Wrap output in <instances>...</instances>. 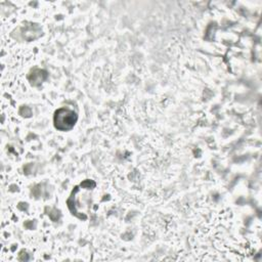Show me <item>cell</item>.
<instances>
[{"instance_id": "obj_1", "label": "cell", "mask_w": 262, "mask_h": 262, "mask_svg": "<svg viewBox=\"0 0 262 262\" xmlns=\"http://www.w3.org/2000/svg\"><path fill=\"white\" fill-rule=\"evenodd\" d=\"M77 121V116L73 111L67 108H60L55 113L54 116V125L59 130H69L71 129Z\"/></svg>"}]
</instances>
